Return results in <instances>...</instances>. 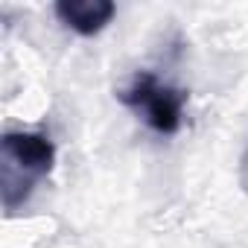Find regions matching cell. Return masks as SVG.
Wrapping results in <instances>:
<instances>
[{
	"instance_id": "6da1fadb",
	"label": "cell",
	"mask_w": 248,
	"mask_h": 248,
	"mask_svg": "<svg viewBox=\"0 0 248 248\" xmlns=\"http://www.w3.org/2000/svg\"><path fill=\"white\" fill-rule=\"evenodd\" d=\"M56 164V146L41 132H6L0 140V196L3 207L15 213L38 181L50 175Z\"/></svg>"
},
{
	"instance_id": "7a4b0ae2",
	"label": "cell",
	"mask_w": 248,
	"mask_h": 248,
	"mask_svg": "<svg viewBox=\"0 0 248 248\" xmlns=\"http://www.w3.org/2000/svg\"><path fill=\"white\" fill-rule=\"evenodd\" d=\"M117 99L143 114L146 126L158 135H175L184 123V108H187V91L161 82L155 73L140 70L135 79L117 91Z\"/></svg>"
},
{
	"instance_id": "3957f363",
	"label": "cell",
	"mask_w": 248,
	"mask_h": 248,
	"mask_svg": "<svg viewBox=\"0 0 248 248\" xmlns=\"http://www.w3.org/2000/svg\"><path fill=\"white\" fill-rule=\"evenodd\" d=\"M53 12L67 30L91 38L111 24V18L117 15V6L111 0H59Z\"/></svg>"
},
{
	"instance_id": "277c9868",
	"label": "cell",
	"mask_w": 248,
	"mask_h": 248,
	"mask_svg": "<svg viewBox=\"0 0 248 248\" xmlns=\"http://www.w3.org/2000/svg\"><path fill=\"white\" fill-rule=\"evenodd\" d=\"M239 187H242L245 196H248V149H245V155H242V161H239Z\"/></svg>"
}]
</instances>
